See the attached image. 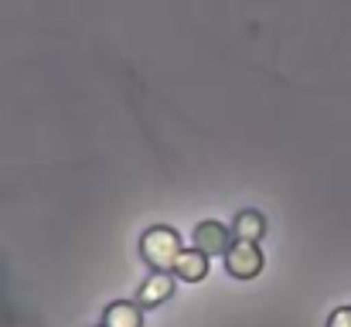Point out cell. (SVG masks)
I'll use <instances>...</instances> for the list:
<instances>
[{
  "mask_svg": "<svg viewBox=\"0 0 351 327\" xmlns=\"http://www.w3.org/2000/svg\"><path fill=\"white\" fill-rule=\"evenodd\" d=\"M143 256L157 266V269H167L171 263H178V235L167 232V228H154L143 235Z\"/></svg>",
  "mask_w": 351,
  "mask_h": 327,
  "instance_id": "cell-1",
  "label": "cell"
},
{
  "mask_svg": "<svg viewBox=\"0 0 351 327\" xmlns=\"http://www.w3.org/2000/svg\"><path fill=\"white\" fill-rule=\"evenodd\" d=\"M106 324L110 327H136V311L133 307H113L110 314H106Z\"/></svg>",
  "mask_w": 351,
  "mask_h": 327,
  "instance_id": "cell-7",
  "label": "cell"
},
{
  "mask_svg": "<svg viewBox=\"0 0 351 327\" xmlns=\"http://www.w3.org/2000/svg\"><path fill=\"white\" fill-rule=\"evenodd\" d=\"M235 228H239V235H242L245 242H256V239L263 235V221H259V215H249V212L239 215V225H235Z\"/></svg>",
  "mask_w": 351,
  "mask_h": 327,
  "instance_id": "cell-6",
  "label": "cell"
},
{
  "mask_svg": "<svg viewBox=\"0 0 351 327\" xmlns=\"http://www.w3.org/2000/svg\"><path fill=\"white\" fill-rule=\"evenodd\" d=\"M167 293H171V280H167V276H154V280L143 287V304H160Z\"/></svg>",
  "mask_w": 351,
  "mask_h": 327,
  "instance_id": "cell-5",
  "label": "cell"
},
{
  "mask_svg": "<svg viewBox=\"0 0 351 327\" xmlns=\"http://www.w3.org/2000/svg\"><path fill=\"white\" fill-rule=\"evenodd\" d=\"M226 228L219 221H205L198 232H195V242H198V252H222L226 249Z\"/></svg>",
  "mask_w": 351,
  "mask_h": 327,
  "instance_id": "cell-3",
  "label": "cell"
},
{
  "mask_svg": "<svg viewBox=\"0 0 351 327\" xmlns=\"http://www.w3.org/2000/svg\"><path fill=\"white\" fill-rule=\"evenodd\" d=\"M174 269L184 276V280H202L205 276V252H181Z\"/></svg>",
  "mask_w": 351,
  "mask_h": 327,
  "instance_id": "cell-4",
  "label": "cell"
},
{
  "mask_svg": "<svg viewBox=\"0 0 351 327\" xmlns=\"http://www.w3.org/2000/svg\"><path fill=\"white\" fill-rule=\"evenodd\" d=\"M259 266H263V256H259V249H256V242H239L229 249V269H232L235 276H256L259 273Z\"/></svg>",
  "mask_w": 351,
  "mask_h": 327,
  "instance_id": "cell-2",
  "label": "cell"
}]
</instances>
